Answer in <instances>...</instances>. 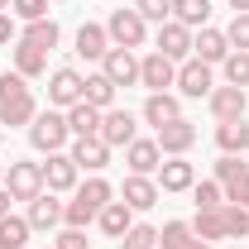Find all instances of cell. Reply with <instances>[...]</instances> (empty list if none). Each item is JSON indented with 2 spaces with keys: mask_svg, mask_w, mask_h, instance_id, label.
<instances>
[{
  "mask_svg": "<svg viewBox=\"0 0 249 249\" xmlns=\"http://www.w3.org/2000/svg\"><path fill=\"white\" fill-rule=\"evenodd\" d=\"M134 10H139L144 19H154V24L173 19V0H134Z\"/></svg>",
  "mask_w": 249,
  "mask_h": 249,
  "instance_id": "41",
  "label": "cell"
},
{
  "mask_svg": "<svg viewBox=\"0 0 249 249\" xmlns=\"http://www.w3.org/2000/svg\"><path fill=\"white\" fill-rule=\"evenodd\" d=\"M10 206H15V196H10V187L0 182V216H10Z\"/></svg>",
  "mask_w": 249,
  "mask_h": 249,
  "instance_id": "45",
  "label": "cell"
},
{
  "mask_svg": "<svg viewBox=\"0 0 249 249\" xmlns=\"http://www.w3.org/2000/svg\"><path fill=\"white\" fill-rule=\"evenodd\" d=\"M10 43H19V29H15V15L0 10V48H10Z\"/></svg>",
  "mask_w": 249,
  "mask_h": 249,
  "instance_id": "43",
  "label": "cell"
},
{
  "mask_svg": "<svg viewBox=\"0 0 249 249\" xmlns=\"http://www.w3.org/2000/svg\"><path fill=\"white\" fill-rule=\"evenodd\" d=\"M67 139H72V129H67V110H38L29 124V144L38 149V154H62L67 149Z\"/></svg>",
  "mask_w": 249,
  "mask_h": 249,
  "instance_id": "2",
  "label": "cell"
},
{
  "mask_svg": "<svg viewBox=\"0 0 249 249\" xmlns=\"http://www.w3.org/2000/svg\"><path fill=\"white\" fill-rule=\"evenodd\" d=\"M77 163H72V154L62 149V154H48V163H43V187L48 192H77Z\"/></svg>",
  "mask_w": 249,
  "mask_h": 249,
  "instance_id": "13",
  "label": "cell"
},
{
  "mask_svg": "<svg viewBox=\"0 0 249 249\" xmlns=\"http://www.w3.org/2000/svg\"><path fill=\"white\" fill-rule=\"evenodd\" d=\"M230 249H245V245H230Z\"/></svg>",
  "mask_w": 249,
  "mask_h": 249,
  "instance_id": "51",
  "label": "cell"
},
{
  "mask_svg": "<svg viewBox=\"0 0 249 249\" xmlns=\"http://www.w3.org/2000/svg\"><path fill=\"white\" fill-rule=\"evenodd\" d=\"M192 58L211 62V67L225 62V58H230V38H225V29H211V24H206L201 34H192Z\"/></svg>",
  "mask_w": 249,
  "mask_h": 249,
  "instance_id": "18",
  "label": "cell"
},
{
  "mask_svg": "<svg viewBox=\"0 0 249 249\" xmlns=\"http://www.w3.org/2000/svg\"><path fill=\"white\" fill-rule=\"evenodd\" d=\"M101 115L106 110H96L87 101H77L72 110H67V129H72V139H82V134H101Z\"/></svg>",
  "mask_w": 249,
  "mask_h": 249,
  "instance_id": "26",
  "label": "cell"
},
{
  "mask_svg": "<svg viewBox=\"0 0 249 249\" xmlns=\"http://www.w3.org/2000/svg\"><path fill=\"white\" fill-rule=\"evenodd\" d=\"M158 192H192L196 182V168L187 163V158H168V163H158Z\"/></svg>",
  "mask_w": 249,
  "mask_h": 249,
  "instance_id": "20",
  "label": "cell"
},
{
  "mask_svg": "<svg viewBox=\"0 0 249 249\" xmlns=\"http://www.w3.org/2000/svg\"><path fill=\"white\" fill-rule=\"evenodd\" d=\"M10 15H15V19H24V24L48 19V0H10Z\"/></svg>",
  "mask_w": 249,
  "mask_h": 249,
  "instance_id": "39",
  "label": "cell"
},
{
  "mask_svg": "<svg viewBox=\"0 0 249 249\" xmlns=\"http://www.w3.org/2000/svg\"><path fill=\"white\" fill-rule=\"evenodd\" d=\"M192 201H196V211H216V206H225V187H220L216 178L192 182Z\"/></svg>",
  "mask_w": 249,
  "mask_h": 249,
  "instance_id": "33",
  "label": "cell"
},
{
  "mask_svg": "<svg viewBox=\"0 0 249 249\" xmlns=\"http://www.w3.org/2000/svg\"><path fill=\"white\" fill-rule=\"evenodd\" d=\"M10 58H15V72H19V77H43V72H48V53H38V48H29V43H15V48H10Z\"/></svg>",
  "mask_w": 249,
  "mask_h": 249,
  "instance_id": "27",
  "label": "cell"
},
{
  "mask_svg": "<svg viewBox=\"0 0 249 249\" xmlns=\"http://www.w3.org/2000/svg\"><path fill=\"white\" fill-rule=\"evenodd\" d=\"M53 249H87V230H72V225H62V235L53 240Z\"/></svg>",
  "mask_w": 249,
  "mask_h": 249,
  "instance_id": "42",
  "label": "cell"
},
{
  "mask_svg": "<svg viewBox=\"0 0 249 249\" xmlns=\"http://www.w3.org/2000/svg\"><path fill=\"white\" fill-rule=\"evenodd\" d=\"M0 182H5V163H0Z\"/></svg>",
  "mask_w": 249,
  "mask_h": 249,
  "instance_id": "49",
  "label": "cell"
},
{
  "mask_svg": "<svg viewBox=\"0 0 249 249\" xmlns=\"http://www.w3.org/2000/svg\"><path fill=\"white\" fill-rule=\"evenodd\" d=\"M225 201H235V206H249V178L235 187V192H225Z\"/></svg>",
  "mask_w": 249,
  "mask_h": 249,
  "instance_id": "44",
  "label": "cell"
},
{
  "mask_svg": "<svg viewBox=\"0 0 249 249\" xmlns=\"http://www.w3.org/2000/svg\"><path fill=\"white\" fill-rule=\"evenodd\" d=\"M120 249H158V230L144 225V220H134V225L120 235Z\"/></svg>",
  "mask_w": 249,
  "mask_h": 249,
  "instance_id": "36",
  "label": "cell"
},
{
  "mask_svg": "<svg viewBox=\"0 0 249 249\" xmlns=\"http://www.w3.org/2000/svg\"><path fill=\"white\" fill-rule=\"evenodd\" d=\"M96 225H101V235H110V240H120L124 230L134 225V211H129L124 201H110V206H106V211L96 216Z\"/></svg>",
  "mask_w": 249,
  "mask_h": 249,
  "instance_id": "28",
  "label": "cell"
},
{
  "mask_svg": "<svg viewBox=\"0 0 249 249\" xmlns=\"http://www.w3.org/2000/svg\"><path fill=\"white\" fill-rule=\"evenodd\" d=\"M29 220L24 216H0V249H24L29 245Z\"/></svg>",
  "mask_w": 249,
  "mask_h": 249,
  "instance_id": "31",
  "label": "cell"
},
{
  "mask_svg": "<svg viewBox=\"0 0 249 249\" xmlns=\"http://www.w3.org/2000/svg\"><path fill=\"white\" fill-rule=\"evenodd\" d=\"M158 182L154 178H139V173H129L124 178V187H120V201L129 206V211H149V206H158Z\"/></svg>",
  "mask_w": 249,
  "mask_h": 249,
  "instance_id": "16",
  "label": "cell"
},
{
  "mask_svg": "<svg viewBox=\"0 0 249 249\" xmlns=\"http://www.w3.org/2000/svg\"><path fill=\"white\" fill-rule=\"evenodd\" d=\"M124 163H129V173H139V178H154L158 163H163V149H158V139H134V144L124 149Z\"/></svg>",
  "mask_w": 249,
  "mask_h": 249,
  "instance_id": "19",
  "label": "cell"
},
{
  "mask_svg": "<svg viewBox=\"0 0 249 249\" xmlns=\"http://www.w3.org/2000/svg\"><path fill=\"white\" fill-rule=\"evenodd\" d=\"M67 154H72V163H77V168L101 173V168L110 163V154H115V149H110L101 134H82V139H72V149H67Z\"/></svg>",
  "mask_w": 249,
  "mask_h": 249,
  "instance_id": "11",
  "label": "cell"
},
{
  "mask_svg": "<svg viewBox=\"0 0 249 249\" xmlns=\"http://www.w3.org/2000/svg\"><path fill=\"white\" fill-rule=\"evenodd\" d=\"M154 53H163V58H173V62H187L192 58V29L187 24H178V19H163L154 34Z\"/></svg>",
  "mask_w": 249,
  "mask_h": 249,
  "instance_id": "7",
  "label": "cell"
},
{
  "mask_svg": "<svg viewBox=\"0 0 249 249\" xmlns=\"http://www.w3.org/2000/svg\"><path fill=\"white\" fill-rule=\"evenodd\" d=\"M206 106H211L216 120H245L249 96H245V87H216V91L206 96Z\"/></svg>",
  "mask_w": 249,
  "mask_h": 249,
  "instance_id": "17",
  "label": "cell"
},
{
  "mask_svg": "<svg viewBox=\"0 0 249 249\" xmlns=\"http://www.w3.org/2000/svg\"><path fill=\"white\" fill-rule=\"evenodd\" d=\"M178 91H182V96H192V101L211 96V91H216V72H211V62H201V58L178 62Z\"/></svg>",
  "mask_w": 249,
  "mask_h": 249,
  "instance_id": "6",
  "label": "cell"
},
{
  "mask_svg": "<svg viewBox=\"0 0 249 249\" xmlns=\"http://www.w3.org/2000/svg\"><path fill=\"white\" fill-rule=\"evenodd\" d=\"M220 211H225V240H245V235H249V206L225 201Z\"/></svg>",
  "mask_w": 249,
  "mask_h": 249,
  "instance_id": "37",
  "label": "cell"
},
{
  "mask_svg": "<svg viewBox=\"0 0 249 249\" xmlns=\"http://www.w3.org/2000/svg\"><path fill=\"white\" fill-rule=\"evenodd\" d=\"M0 10H10V0H0Z\"/></svg>",
  "mask_w": 249,
  "mask_h": 249,
  "instance_id": "48",
  "label": "cell"
},
{
  "mask_svg": "<svg viewBox=\"0 0 249 249\" xmlns=\"http://www.w3.org/2000/svg\"><path fill=\"white\" fill-rule=\"evenodd\" d=\"M82 87H87V77L77 67H53L48 72V106L53 110H72L82 101Z\"/></svg>",
  "mask_w": 249,
  "mask_h": 249,
  "instance_id": "5",
  "label": "cell"
},
{
  "mask_svg": "<svg viewBox=\"0 0 249 249\" xmlns=\"http://www.w3.org/2000/svg\"><path fill=\"white\" fill-rule=\"evenodd\" d=\"M225 38H230V48L249 53V15H235V19L225 24Z\"/></svg>",
  "mask_w": 249,
  "mask_h": 249,
  "instance_id": "40",
  "label": "cell"
},
{
  "mask_svg": "<svg viewBox=\"0 0 249 249\" xmlns=\"http://www.w3.org/2000/svg\"><path fill=\"white\" fill-rule=\"evenodd\" d=\"M101 139H106L110 149H129V144L139 139V120H134L129 110H115V106H110V110L101 115Z\"/></svg>",
  "mask_w": 249,
  "mask_h": 249,
  "instance_id": "8",
  "label": "cell"
},
{
  "mask_svg": "<svg viewBox=\"0 0 249 249\" xmlns=\"http://www.w3.org/2000/svg\"><path fill=\"white\" fill-rule=\"evenodd\" d=\"M58 38H62V29L53 24V19H34V24H24V34H19V43H29V48H38V53H53Z\"/></svg>",
  "mask_w": 249,
  "mask_h": 249,
  "instance_id": "25",
  "label": "cell"
},
{
  "mask_svg": "<svg viewBox=\"0 0 249 249\" xmlns=\"http://www.w3.org/2000/svg\"><path fill=\"white\" fill-rule=\"evenodd\" d=\"M5 187H10V196H15V201H24V206H29L34 196L43 192V163L15 158V163L5 168Z\"/></svg>",
  "mask_w": 249,
  "mask_h": 249,
  "instance_id": "4",
  "label": "cell"
},
{
  "mask_svg": "<svg viewBox=\"0 0 249 249\" xmlns=\"http://www.w3.org/2000/svg\"><path fill=\"white\" fill-rule=\"evenodd\" d=\"M144 124H154V129H163V124H173V120H182V101L173 91H149V101H144Z\"/></svg>",
  "mask_w": 249,
  "mask_h": 249,
  "instance_id": "14",
  "label": "cell"
},
{
  "mask_svg": "<svg viewBox=\"0 0 249 249\" xmlns=\"http://www.w3.org/2000/svg\"><path fill=\"white\" fill-rule=\"evenodd\" d=\"M187 249H211V245H206V240H192V245H187Z\"/></svg>",
  "mask_w": 249,
  "mask_h": 249,
  "instance_id": "47",
  "label": "cell"
},
{
  "mask_svg": "<svg viewBox=\"0 0 249 249\" xmlns=\"http://www.w3.org/2000/svg\"><path fill=\"white\" fill-rule=\"evenodd\" d=\"M192 235H196V240H206V245H211V240H225V211H196V220H192Z\"/></svg>",
  "mask_w": 249,
  "mask_h": 249,
  "instance_id": "32",
  "label": "cell"
},
{
  "mask_svg": "<svg viewBox=\"0 0 249 249\" xmlns=\"http://www.w3.org/2000/svg\"><path fill=\"white\" fill-rule=\"evenodd\" d=\"M220 72H225V87H249V53L230 48V58L220 62Z\"/></svg>",
  "mask_w": 249,
  "mask_h": 249,
  "instance_id": "35",
  "label": "cell"
},
{
  "mask_svg": "<svg viewBox=\"0 0 249 249\" xmlns=\"http://www.w3.org/2000/svg\"><path fill=\"white\" fill-rule=\"evenodd\" d=\"M173 19L187 29H206L211 19V0H173Z\"/></svg>",
  "mask_w": 249,
  "mask_h": 249,
  "instance_id": "29",
  "label": "cell"
},
{
  "mask_svg": "<svg viewBox=\"0 0 249 249\" xmlns=\"http://www.w3.org/2000/svg\"><path fill=\"white\" fill-rule=\"evenodd\" d=\"M77 53L87 62H101L106 53H110V34H106V24H82L77 29Z\"/></svg>",
  "mask_w": 249,
  "mask_h": 249,
  "instance_id": "21",
  "label": "cell"
},
{
  "mask_svg": "<svg viewBox=\"0 0 249 249\" xmlns=\"http://www.w3.org/2000/svg\"><path fill=\"white\" fill-rule=\"evenodd\" d=\"M230 10L235 15H249V0H230Z\"/></svg>",
  "mask_w": 249,
  "mask_h": 249,
  "instance_id": "46",
  "label": "cell"
},
{
  "mask_svg": "<svg viewBox=\"0 0 249 249\" xmlns=\"http://www.w3.org/2000/svg\"><path fill=\"white\" fill-rule=\"evenodd\" d=\"M192 144H196V124L187 120V115L158 129V149H163V158H187V154H192Z\"/></svg>",
  "mask_w": 249,
  "mask_h": 249,
  "instance_id": "12",
  "label": "cell"
},
{
  "mask_svg": "<svg viewBox=\"0 0 249 249\" xmlns=\"http://www.w3.org/2000/svg\"><path fill=\"white\" fill-rule=\"evenodd\" d=\"M0 144H5V124H0Z\"/></svg>",
  "mask_w": 249,
  "mask_h": 249,
  "instance_id": "50",
  "label": "cell"
},
{
  "mask_svg": "<svg viewBox=\"0 0 249 249\" xmlns=\"http://www.w3.org/2000/svg\"><path fill=\"white\" fill-rule=\"evenodd\" d=\"M106 34H110L115 48H144V38H149V19H144L139 10H110Z\"/></svg>",
  "mask_w": 249,
  "mask_h": 249,
  "instance_id": "3",
  "label": "cell"
},
{
  "mask_svg": "<svg viewBox=\"0 0 249 249\" xmlns=\"http://www.w3.org/2000/svg\"><path fill=\"white\" fill-rule=\"evenodd\" d=\"M139 87H149V91H168V87H178V62L163 58V53L139 58Z\"/></svg>",
  "mask_w": 249,
  "mask_h": 249,
  "instance_id": "9",
  "label": "cell"
},
{
  "mask_svg": "<svg viewBox=\"0 0 249 249\" xmlns=\"http://www.w3.org/2000/svg\"><path fill=\"white\" fill-rule=\"evenodd\" d=\"M38 115V101L29 91V77H19V72H5L0 77V124H34Z\"/></svg>",
  "mask_w": 249,
  "mask_h": 249,
  "instance_id": "1",
  "label": "cell"
},
{
  "mask_svg": "<svg viewBox=\"0 0 249 249\" xmlns=\"http://www.w3.org/2000/svg\"><path fill=\"white\" fill-rule=\"evenodd\" d=\"M216 149L220 154H245L249 149V124L245 120H216Z\"/></svg>",
  "mask_w": 249,
  "mask_h": 249,
  "instance_id": "23",
  "label": "cell"
},
{
  "mask_svg": "<svg viewBox=\"0 0 249 249\" xmlns=\"http://www.w3.org/2000/svg\"><path fill=\"white\" fill-rule=\"evenodd\" d=\"M249 178V163H245V154H220V163H216V182L225 187V192H235V187Z\"/></svg>",
  "mask_w": 249,
  "mask_h": 249,
  "instance_id": "30",
  "label": "cell"
},
{
  "mask_svg": "<svg viewBox=\"0 0 249 249\" xmlns=\"http://www.w3.org/2000/svg\"><path fill=\"white\" fill-rule=\"evenodd\" d=\"M115 91H120V87H115L106 72H91V77H87V87H82V101L96 106V110H110V106H115Z\"/></svg>",
  "mask_w": 249,
  "mask_h": 249,
  "instance_id": "24",
  "label": "cell"
},
{
  "mask_svg": "<svg viewBox=\"0 0 249 249\" xmlns=\"http://www.w3.org/2000/svg\"><path fill=\"white\" fill-rule=\"evenodd\" d=\"M101 72L115 87H139V58H134V48H115L110 43V53L101 58Z\"/></svg>",
  "mask_w": 249,
  "mask_h": 249,
  "instance_id": "10",
  "label": "cell"
},
{
  "mask_svg": "<svg viewBox=\"0 0 249 249\" xmlns=\"http://www.w3.org/2000/svg\"><path fill=\"white\" fill-rule=\"evenodd\" d=\"M91 220H96V211L87 206V201H77V196H72V201H62V225H72V230H87Z\"/></svg>",
  "mask_w": 249,
  "mask_h": 249,
  "instance_id": "38",
  "label": "cell"
},
{
  "mask_svg": "<svg viewBox=\"0 0 249 249\" xmlns=\"http://www.w3.org/2000/svg\"><path fill=\"white\" fill-rule=\"evenodd\" d=\"M196 240L192 235V220H163V230H158V245L163 249H187Z\"/></svg>",
  "mask_w": 249,
  "mask_h": 249,
  "instance_id": "34",
  "label": "cell"
},
{
  "mask_svg": "<svg viewBox=\"0 0 249 249\" xmlns=\"http://www.w3.org/2000/svg\"><path fill=\"white\" fill-rule=\"evenodd\" d=\"M72 196H77V201H87V206H91L96 216H101V211H106V206H110V201H115V187L106 182V178H101V173H91V178H87V182L77 187V192H72Z\"/></svg>",
  "mask_w": 249,
  "mask_h": 249,
  "instance_id": "22",
  "label": "cell"
},
{
  "mask_svg": "<svg viewBox=\"0 0 249 249\" xmlns=\"http://www.w3.org/2000/svg\"><path fill=\"white\" fill-rule=\"evenodd\" d=\"M24 220H29V230H53V225H62V201H58V192H38L29 201V211H24Z\"/></svg>",
  "mask_w": 249,
  "mask_h": 249,
  "instance_id": "15",
  "label": "cell"
}]
</instances>
